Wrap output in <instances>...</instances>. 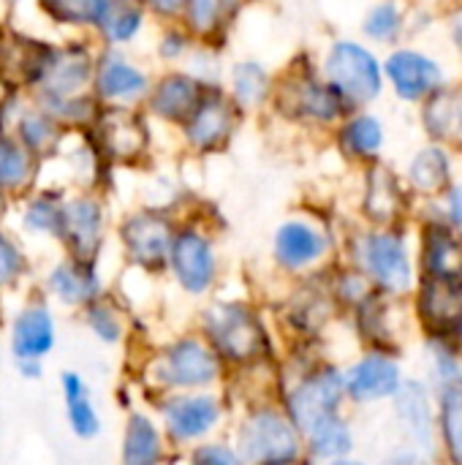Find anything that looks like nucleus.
Masks as SVG:
<instances>
[{"instance_id":"1","label":"nucleus","mask_w":462,"mask_h":465,"mask_svg":"<svg viewBox=\"0 0 462 465\" xmlns=\"http://www.w3.org/2000/svg\"><path fill=\"white\" fill-rule=\"evenodd\" d=\"M95 54L98 44L90 35H49L33 82L25 90L68 131H82L98 109L93 98Z\"/></svg>"},{"instance_id":"2","label":"nucleus","mask_w":462,"mask_h":465,"mask_svg":"<svg viewBox=\"0 0 462 465\" xmlns=\"http://www.w3.org/2000/svg\"><path fill=\"white\" fill-rule=\"evenodd\" d=\"M166 275L188 300H210L221 286V218L212 204L188 193L180 199V221L172 237Z\"/></svg>"},{"instance_id":"3","label":"nucleus","mask_w":462,"mask_h":465,"mask_svg":"<svg viewBox=\"0 0 462 465\" xmlns=\"http://www.w3.org/2000/svg\"><path fill=\"white\" fill-rule=\"evenodd\" d=\"M267 114L294 128L332 131L349 114V109L321 76L319 63L310 54L300 52L280 71H275V87Z\"/></svg>"},{"instance_id":"4","label":"nucleus","mask_w":462,"mask_h":465,"mask_svg":"<svg viewBox=\"0 0 462 465\" xmlns=\"http://www.w3.org/2000/svg\"><path fill=\"white\" fill-rule=\"evenodd\" d=\"M196 332L229 368H253L270 354L267 324L248 300L212 297L199 313Z\"/></svg>"},{"instance_id":"5","label":"nucleus","mask_w":462,"mask_h":465,"mask_svg":"<svg viewBox=\"0 0 462 465\" xmlns=\"http://www.w3.org/2000/svg\"><path fill=\"white\" fill-rule=\"evenodd\" d=\"M180 193L172 202H142L128 207L114 218L112 237L123 262L133 272L144 275H166V259L172 248V237L180 221Z\"/></svg>"},{"instance_id":"6","label":"nucleus","mask_w":462,"mask_h":465,"mask_svg":"<svg viewBox=\"0 0 462 465\" xmlns=\"http://www.w3.org/2000/svg\"><path fill=\"white\" fill-rule=\"evenodd\" d=\"M101 161L117 172H150L155 166L158 139L155 125L144 109L133 106H98L82 128Z\"/></svg>"},{"instance_id":"7","label":"nucleus","mask_w":462,"mask_h":465,"mask_svg":"<svg viewBox=\"0 0 462 465\" xmlns=\"http://www.w3.org/2000/svg\"><path fill=\"white\" fill-rule=\"evenodd\" d=\"M251 120L229 98L223 84H207L188 120L174 131L180 150L193 161H210L231 153Z\"/></svg>"},{"instance_id":"8","label":"nucleus","mask_w":462,"mask_h":465,"mask_svg":"<svg viewBox=\"0 0 462 465\" xmlns=\"http://www.w3.org/2000/svg\"><path fill=\"white\" fill-rule=\"evenodd\" d=\"M226 373L212 346L199 332H185L163 343L147 362V381L163 395L215 390Z\"/></svg>"},{"instance_id":"9","label":"nucleus","mask_w":462,"mask_h":465,"mask_svg":"<svg viewBox=\"0 0 462 465\" xmlns=\"http://www.w3.org/2000/svg\"><path fill=\"white\" fill-rule=\"evenodd\" d=\"M231 447L245 465H297L302 460L300 430L272 403H256L242 411Z\"/></svg>"},{"instance_id":"10","label":"nucleus","mask_w":462,"mask_h":465,"mask_svg":"<svg viewBox=\"0 0 462 465\" xmlns=\"http://www.w3.org/2000/svg\"><path fill=\"white\" fill-rule=\"evenodd\" d=\"M319 71L327 84L340 95L349 112L368 109L384 87V71L373 49L354 38L329 41L324 57L319 60Z\"/></svg>"},{"instance_id":"11","label":"nucleus","mask_w":462,"mask_h":465,"mask_svg":"<svg viewBox=\"0 0 462 465\" xmlns=\"http://www.w3.org/2000/svg\"><path fill=\"white\" fill-rule=\"evenodd\" d=\"M112 199L101 191H65L57 248L82 262H101L112 240Z\"/></svg>"},{"instance_id":"12","label":"nucleus","mask_w":462,"mask_h":465,"mask_svg":"<svg viewBox=\"0 0 462 465\" xmlns=\"http://www.w3.org/2000/svg\"><path fill=\"white\" fill-rule=\"evenodd\" d=\"M5 343L16 373L27 381H38L44 373V360L57 346V322L52 302L35 292L27 297L8 319Z\"/></svg>"},{"instance_id":"13","label":"nucleus","mask_w":462,"mask_h":465,"mask_svg":"<svg viewBox=\"0 0 462 465\" xmlns=\"http://www.w3.org/2000/svg\"><path fill=\"white\" fill-rule=\"evenodd\" d=\"M155 68L147 57L128 46H98L93 68V98L98 106L142 109Z\"/></svg>"},{"instance_id":"14","label":"nucleus","mask_w":462,"mask_h":465,"mask_svg":"<svg viewBox=\"0 0 462 465\" xmlns=\"http://www.w3.org/2000/svg\"><path fill=\"white\" fill-rule=\"evenodd\" d=\"M0 134L16 139L35 158L49 163L71 131L52 112H46L33 95L22 90H3L0 93Z\"/></svg>"},{"instance_id":"15","label":"nucleus","mask_w":462,"mask_h":465,"mask_svg":"<svg viewBox=\"0 0 462 465\" xmlns=\"http://www.w3.org/2000/svg\"><path fill=\"white\" fill-rule=\"evenodd\" d=\"M226 422V401L212 392H172L158 401V425L169 444L193 447Z\"/></svg>"},{"instance_id":"16","label":"nucleus","mask_w":462,"mask_h":465,"mask_svg":"<svg viewBox=\"0 0 462 465\" xmlns=\"http://www.w3.org/2000/svg\"><path fill=\"white\" fill-rule=\"evenodd\" d=\"M332 251V237L324 223L308 213L286 215L270 240V259L283 275H308L327 262Z\"/></svg>"},{"instance_id":"17","label":"nucleus","mask_w":462,"mask_h":465,"mask_svg":"<svg viewBox=\"0 0 462 465\" xmlns=\"http://www.w3.org/2000/svg\"><path fill=\"white\" fill-rule=\"evenodd\" d=\"M346 398L343 373L338 368H316L302 376L283 398V411L291 425L305 439L310 430L324 425L327 420L340 414V403Z\"/></svg>"},{"instance_id":"18","label":"nucleus","mask_w":462,"mask_h":465,"mask_svg":"<svg viewBox=\"0 0 462 465\" xmlns=\"http://www.w3.org/2000/svg\"><path fill=\"white\" fill-rule=\"evenodd\" d=\"M204 87L207 84L199 82L185 68H155V76H152V84L142 109L152 120L155 128L174 134L199 104Z\"/></svg>"},{"instance_id":"19","label":"nucleus","mask_w":462,"mask_h":465,"mask_svg":"<svg viewBox=\"0 0 462 465\" xmlns=\"http://www.w3.org/2000/svg\"><path fill=\"white\" fill-rule=\"evenodd\" d=\"M357 267L365 278L389 294H400L411 286V262L400 234L389 229L368 232L354 245Z\"/></svg>"},{"instance_id":"20","label":"nucleus","mask_w":462,"mask_h":465,"mask_svg":"<svg viewBox=\"0 0 462 465\" xmlns=\"http://www.w3.org/2000/svg\"><path fill=\"white\" fill-rule=\"evenodd\" d=\"M38 292L60 308L82 311L95 297L106 292V281L101 272V262H82L74 256L60 253L38 281Z\"/></svg>"},{"instance_id":"21","label":"nucleus","mask_w":462,"mask_h":465,"mask_svg":"<svg viewBox=\"0 0 462 465\" xmlns=\"http://www.w3.org/2000/svg\"><path fill=\"white\" fill-rule=\"evenodd\" d=\"M63 204L65 188L41 180L33 191L14 202L8 223L25 242H49L57 245L60 226H63Z\"/></svg>"},{"instance_id":"22","label":"nucleus","mask_w":462,"mask_h":465,"mask_svg":"<svg viewBox=\"0 0 462 465\" xmlns=\"http://www.w3.org/2000/svg\"><path fill=\"white\" fill-rule=\"evenodd\" d=\"M49 35L33 33L11 19L5 11L0 33V93L3 90H27L33 74L41 63Z\"/></svg>"},{"instance_id":"23","label":"nucleus","mask_w":462,"mask_h":465,"mask_svg":"<svg viewBox=\"0 0 462 465\" xmlns=\"http://www.w3.org/2000/svg\"><path fill=\"white\" fill-rule=\"evenodd\" d=\"M221 84L248 120L267 117V109L272 101V87H275V71L270 68V63H264L256 54L231 57L226 63Z\"/></svg>"},{"instance_id":"24","label":"nucleus","mask_w":462,"mask_h":465,"mask_svg":"<svg viewBox=\"0 0 462 465\" xmlns=\"http://www.w3.org/2000/svg\"><path fill=\"white\" fill-rule=\"evenodd\" d=\"M46 166H63L65 180H60V188L65 191H101L112 196L114 172L101 161L84 131H71L57 155Z\"/></svg>"},{"instance_id":"25","label":"nucleus","mask_w":462,"mask_h":465,"mask_svg":"<svg viewBox=\"0 0 462 465\" xmlns=\"http://www.w3.org/2000/svg\"><path fill=\"white\" fill-rule=\"evenodd\" d=\"M248 8H251L248 0H188L180 25L199 44L229 49V41Z\"/></svg>"},{"instance_id":"26","label":"nucleus","mask_w":462,"mask_h":465,"mask_svg":"<svg viewBox=\"0 0 462 465\" xmlns=\"http://www.w3.org/2000/svg\"><path fill=\"white\" fill-rule=\"evenodd\" d=\"M152 22L142 5V0H106L90 38L98 46H128L136 49V44L150 33Z\"/></svg>"},{"instance_id":"27","label":"nucleus","mask_w":462,"mask_h":465,"mask_svg":"<svg viewBox=\"0 0 462 465\" xmlns=\"http://www.w3.org/2000/svg\"><path fill=\"white\" fill-rule=\"evenodd\" d=\"M381 71L389 76L395 93L403 101H419V98L436 93L444 79L438 63L414 49H395L387 57V63L381 65Z\"/></svg>"},{"instance_id":"28","label":"nucleus","mask_w":462,"mask_h":465,"mask_svg":"<svg viewBox=\"0 0 462 465\" xmlns=\"http://www.w3.org/2000/svg\"><path fill=\"white\" fill-rule=\"evenodd\" d=\"M346 395L354 403H373L400 390V368L384 354H368L349 373H343Z\"/></svg>"},{"instance_id":"29","label":"nucleus","mask_w":462,"mask_h":465,"mask_svg":"<svg viewBox=\"0 0 462 465\" xmlns=\"http://www.w3.org/2000/svg\"><path fill=\"white\" fill-rule=\"evenodd\" d=\"M335 147L343 158L357 163H373L384 147V125L376 114L357 109L349 112L335 128Z\"/></svg>"},{"instance_id":"30","label":"nucleus","mask_w":462,"mask_h":465,"mask_svg":"<svg viewBox=\"0 0 462 465\" xmlns=\"http://www.w3.org/2000/svg\"><path fill=\"white\" fill-rule=\"evenodd\" d=\"M163 460L166 436L158 420L147 411H131L120 439V465H163Z\"/></svg>"},{"instance_id":"31","label":"nucleus","mask_w":462,"mask_h":465,"mask_svg":"<svg viewBox=\"0 0 462 465\" xmlns=\"http://www.w3.org/2000/svg\"><path fill=\"white\" fill-rule=\"evenodd\" d=\"M60 395H63V411L65 425L79 441H93L101 436L103 422L98 414V406L93 401V392L87 387V379L79 371H63L60 373Z\"/></svg>"},{"instance_id":"32","label":"nucleus","mask_w":462,"mask_h":465,"mask_svg":"<svg viewBox=\"0 0 462 465\" xmlns=\"http://www.w3.org/2000/svg\"><path fill=\"white\" fill-rule=\"evenodd\" d=\"M46 163L35 158L27 147L16 139L0 134V193L11 196L14 202L22 199L44 180Z\"/></svg>"},{"instance_id":"33","label":"nucleus","mask_w":462,"mask_h":465,"mask_svg":"<svg viewBox=\"0 0 462 465\" xmlns=\"http://www.w3.org/2000/svg\"><path fill=\"white\" fill-rule=\"evenodd\" d=\"M403 210V191L392 169L384 163H368L365 169V188H362V213L370 223L387 226Z\"/></svg>"},{"instance_id":"34","label":"nucleus","mask_w":462,"mask_h":465,"mask_svg":"<svg viewBox=\"0 0 462 465\" xmlns=\"http://www.w3.org/2000/svg\"><path fill=\"white\" fill-rule=\"evenodd\" d=\"M57 35H90L106 0H30Z\"/></svg>"},{"instance_id":"35","label":"nucleus","mask_w":462,"mask_h":465,"mask_svg":"<svg viewBox=\"0 0 462 465\" xmlns=\"http://www.w3.org/2000/svg\"><path fill=\"white\" fill-rule=\"evenodd\" d=\"M425 270L433 281L457 283L462 281V237L449 226L433 223L425 229Z\"/></svg>"},{"instance_id":"36","label":"nucleus","mask_w":462,"mask_h":465,"mask_svg":"<svg viewBox=\"0 0 462 465\" xmlns=\"http://www.w3.org/2000/svg\"><path fill=\"white\" fill-rule=\"evenodd\" d=\"M82 324L84 330L101 343V346H120L128 338V313L123 308V302L106 289L101 297H95L90 305H84L82 311Z\"/></svg>"},{"instance_id":"37","label":"nucleus","mask_w":462,"mask_h":465,"mask_svg":"<svg viewBox=\"0 0 462 465\" xmlns=\"http://www.w3.org/2000/svg\"><path fill=\"white\" fill-rule=\"evenodd\" d=\"M33 275V259L27 242L14 232L8 221H0V297L19 292Z\"/></svg>"},{"instance_id":"38","label":"nucleus","mask_w":462,"mask_h":465,"mask_svg":"<svg viewBox=\"0 0 462 465\" xmlns=\"http://www.w3.org/2000/svg\"><path fill=\"white\" fill-rule=\"evenodd\" d=\"M196 44L199 41L180 22L152 25L147 60L152 63V68H182Z\"/></svg>"},{"instance_id":"39","label":"nucleus","mask_w":462,"mask_h":465,"mask_svg":"<svg viewBox=\"0 0 462 465\" xmlns=\"http://www.w3.org/2000/svg\"><path fill=\"white\" fill-rule=\"evenodd\" d=\"M395 395H398V414L403 425L428 450L430 447V406H428L425 387L417 381H408V384H400Z\"/></svg>"},{"instance_id":"40","label":"nucleus","mask_w":462,"mask_h":465,"mask_svg":"<svg viewBox=\"0 0 462 465\" xmlns=\"http://www.w3.org/2000/svg\"><path fill=\"white\" fill-rule=\"evenodd\" d=\"M305 447L319 460H338V458H349V452L354 450V436L351 428L338 414L324 425H319L316 430H310L305 436Z\"/></svg>"},{"instance_id":"41","label":"nucleus","mask_w":462,"mask_h":465,"mask_svg":"<svg viewBox=\"0 0 462 465\" xmlns=\"http://www.w3.org/2000/svg\"><path fill=\"white\" fill-rule=\"evenodd\" d=\"M433 98L425 106V128L436 139H449L462 134V95L449 90L430 93Z\"/></svg>"},{"instance_id":"42","label":"nucleus","mask_w":462,"mask_h":465,"mask_svg":"<svg viewBox=\"0 0 462 465\" xmlns=\"http://www.w3.org/2000/svg\"><path fill=\"white\" fill-rule=\"evenodd\" d=\"M449 172H452L449 155L441 147H425L414 158L408 177H411V185L419 188L422 193H436L449 183Z\"/></svg>"},{"instance_id":"43","label":"nucleus","mask_w":462,"mask_h":465,"mask_svg":"<svg viewBox=\"0 0 462 465\" xmlns=\"http://www.w3.org/2000/svg\"><path fill=\"white\" fill-rule=\"evenodd\" d=\"M422 308L430 322L457 319L462 313V294L457 283H444V281L430 278V283H425V292H422Z\"/></svg>"},{"instance_id":"44","label":"nucleus","mask_w":462,"mask_h":465,"mask_svg":"<svg viewBox=\"0 0 462 465\" xmlns=\"http://www.w3.org/2000/svg\"><path fill=\"white\" fill-rule=\"evenodd\" d=\"M444 384V436L449 455L457 465H462V376L441 381Z\"/></svg>"},{"instance_id":"45","label":"nucleus","mask_w":462,"mask_h":465,"mask_svg":"<svg viewBox=\"0 0 462 465\" xmlns=\"http://www.w3.org/2000/svg\"><path fill=\"white\" fill-rule=\"evenodd\" d=\"M403 30V14L398 8L395 0H381L376 3L365 19H362V33L370 38V41H378V44H389L398 38V33Z\"/></svg>"},{"instance_id":"46","label":"nucleus","mask_w":462,"mask_h":465,"mask_svg":"<svg viewBox=\"0 0 462 465\" xmlns=\"http://www.w3.org/2000/svg\"><path fill=\"white\" fill-rule=\"evenodd\" d=\"M188 465H245L231 441H202L188 452Z\"/></svg>"},{"instance_id":"47","label":"nucleus","mask_w":462,"mask_h":465,"mask_svg":"<svg viewBox=\"0 0 462 465\" xmlns=\"http://www.w3.org/2000/svg\"><path fill=\"white\" fill-rule=\"evenodd\" d=\"M188 0H142L147 16L152 25H166V22H180L182 8Z\"/></svg>"},{"instance_id":"48","label":"nucleus","mask_w":462,"mask_h":465,"mask_svg":"<svg viewBox=\"0 0 462 465\" xmlns=\"http://www.w3.org/2000/svg\"><path fill=\"white\" fill-rule=\"evenodd\" d=\"M447 210H449L452 223L462 226V185H455V188L447 193Z\"/></svg>"},{"instance_id":"49","label":"nucleus","mask_w":462,"mask_h":465,"mask_svg":"<svg viewBox=\"0 0 462 465\" xmlns=\"http://www.w3.org/2000/svg\"><path fill=\"white\" fill-rule=\"evenodd\" d=\"M452 33H455V41L460 44V49H462V11L455 16V27H452Z\"/></svg>"},{"instance_id":"50","label":"nucleus","mask_w":462,"mask_h":465,"mask_svg":"<svg viewBox=\"0 0 462 465\" xmlns=\"http://www.w3.org/2000/svg\"><path fill=\"white\" fill-rule=\"evenodd\" d=\"M327 465H365V463H357V460H349V458H338V460H327Z\"/></svg>"},{"instance_id":"51","label":"nucleus","mask_w":462,"mask_h":465,"mask_svg":"<svg viewBox=\"0 0 462 465\" xmlns=\"http://www.w3.org/2000/svg\"><path fill=\"white\" fill-rule=\"evenodd\" d=\"M251 5H264V3H272V0H248Z\"/></svg>"},{"instance_id":"52","label":"nucleus","mask_w":462,"mask_h":465,"mask_svg":"<svg viewBox=\"0 0 462 465\" xmlns=\"http://www.w3.org/2000/svg\"><path fill=\"white\" fill-rule=\"evenodd\" d=\"M3 16H5V11H0V33H3Z\"/></svg>"}]
</instances>
